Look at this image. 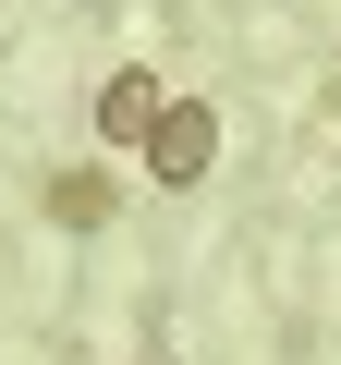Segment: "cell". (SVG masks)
I'll use <instances>...</instances> for the list:
<instances>
[{
	"label": "cell",
	"mask_w": 341,
	"mask_h": 365,
	"mask_svg": "<svg viewBox=\"0 0 341 365\" xmlns=\"http://www.w3.org/2000/svg\"><path fill=\"white\" fill-rule=\"evenodd\" d=\"M49 220H61V232L110 220V182H98V170H61V182H49Z\"/></svg>",
	"instance_id": "3"
},
{
	"label": "cell",
	"mask_w": 341,
	"mask_h": 365,
	"mask_svg": "<svg viewBox=\"0 0 341 365\" xmlns=\"http://www.w3.org/2000/svg\"><path fill=\"white\" fill-rule=\"evenodd\" d=\"M158 110H170V86H158L146 61H122V73H98V98H86V122H98V146H134V158H146V134H158Z\"/></svg>",
	"instance_id": "2"
},
{
	"label": "cell",
	"mask_w": 341,
	"mask_h": 365,
	"mask_svg": "<svg viewBox=\"0 0 341 365\" xmlns=\"http://www.w3.org/2000/svg\"><path fill=\"white\" fill-rule=\"evenodd\" d=\"M208 170H220V110L208 98H170L158 134H146V182H158V195H195Z\"/></svg>",
	"instance_id": "1"
}]
</instances>
